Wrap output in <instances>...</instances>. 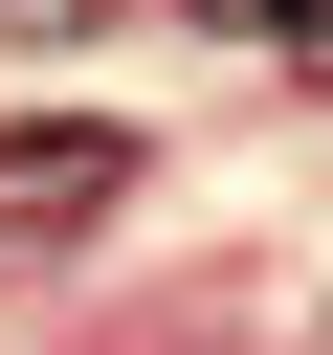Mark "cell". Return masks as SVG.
I'll return each instance as SVG.
<instances>
[{
    "mask_svg": "<svg viewBox=\"0 0 333 355\" xmlns=\"http://www.w3.org/2000/svg\"><path fill=\"white\" fill-rule=\"evenodd\" d=\"M89 22H111V0H0V44H89Z\"/></svg>",
    "mask_w": 333,
    "mask_h": 355,
    "instance_id": "6da1fadb",
    "label": "cell"
},
{
    "mask_svg": "<svg viewBox=\"0 0 333 355\" xmlns=\"http://www.w3.org/2000/svg\"><path fill=\"white\" fill-rule=\"evenodd\" d=\"M289 44H311V67H333V0H289Z\"/></svg>",
    "mask_w": 333,
    "mask_h": 355,
    "instance_id": "7a4b0ae2",
    "label": "cell"
},
{
    "mask_svg": "<svg viewBox=\"0 0 333 355\" xmlns=\"http://www.w3.org/2000/svg\"><path fill=\"white\" fill-rule=\"evenodd\" d=\"M200 22H289V0H200Z\"/></svg>",
    "mask_w": 333,
    "mask_h": 355,
    "instance_id": "3957f363",
    "label": "cell"
}]
</instances>
